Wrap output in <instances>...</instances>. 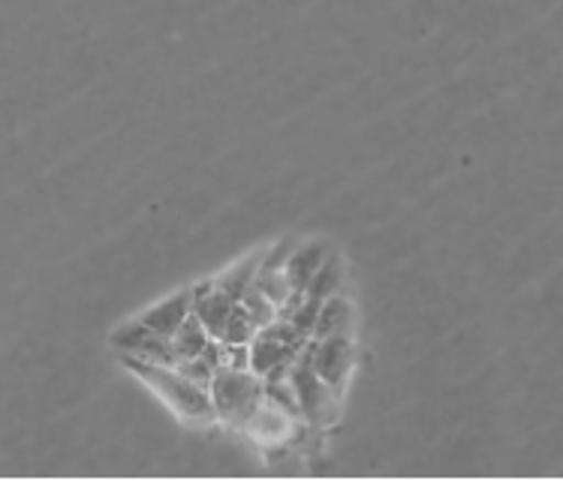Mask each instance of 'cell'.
I'll list each match as a JSON object with an SVG mask.
<instances>
[{"instance_id": "cell-1", "label": "cell", "mask_w": 563, "mask_h": 481, "mask_svg": "<svg viewBox=\"0 0 563 481\" xmlns=\"http://www.w3.org/2000/svg\"><path fill=\"white\" fill-rule=\"evenodd\" d=\"M121 365L133 373V377L161 398L169 410H173L185 424L194 427H206V424L218 422L214 413V401H211V389L185 377L178 367L154 365L139 356H121Z\"/></svg>"}, {"instance_id": "cell-2", "label": "cell", "mask_w": 563, "mask_h": 481, "mask_svg": "<svg viewBox=\"0 0 563 481\" xmlns=\"http://www.w3.org/2000/svg\"><path fill=\"white\" fill-rule=\"evenodd\" d=\"M208 389H211L218 422L235 427V430H242L253 410L265 401V379L253 370L220 367V370H214V379Z\"/></svg>"}, {"instance_id": "cell-3", "label": "cell", "mask_w": 563, "mask_h": 481, "mask_svg": "<svg viewBox=\"0 0 563 481\" xmlns=\"http://www.w3.org/2000/svg\"><path fill=\"white\" fill-rule=\"evenodd\" d=\"M289 382L299 398L301 418L311 430H329L341 415V398L329 389V382L317 373L311 361L305 356L296 358V365L289 370Z\"/></svg>"}, {"instance_id": "cell-4", "label": "cell", "mask_w": 563, "mask_h": 481, "mask_svg": "<svg viewBox=\"0 0 563 481\" xmlns=\"http://www.w3.org/2000/svg\"><path fill=\"white\" fill-rule=\"evenodd\" d=\"M308 340L311 337H305L289 320H275L272 325L260 328V334L253 337L251 370L263 379L268 373H275V370H287L305 353Z\"/></svg>"}, {"instance_id": "cell-5", "label": "cell", "mask_w": 563, "mask_h": 481, "mask_svg": "<svg viewBox=\"0 0 563 481\" xmlns=\"http://www.w3.org/2000/svg\"><path fill=\"white\" fill-rule=\"evenodd\" d=\"M301 356L311 361V367L320 373L329 389L344 398L346 382L353 377L356 367V340L353 334H338V337H311Z\"/></svg>"}, {"instance_id": "cell-6", "label": "cell", "mask_w": 563, "mask_h": 481, "mask_svg": "<svg viewBox=\"0 0 563 481\" xmlns=\"http://www.w3.org/2000/svg\"><path fill=\"white\" fill-rule=\"evenodd\" d=\"M109 344L115 346L118 356H139L154 365H169L175 367L181 361L178 349H175L173 337H161L157 332H151L148 325H142L139 320L124 322L121 328L112 332Z\"/></svg>"}, {"instance_id": "cell-7", "label": "cell", "mask_w": 563, "mask_h": 481, "mask_svg": "<svg viewBox=\"0 0 563 481\" xmlns=\"http://www.w3.org/2000/svg\"><path fill=\"white\" fill-rule=\"evenodd\" d=\"M235 307H239V301L232 299L230 292H223L218 280H202L194 287V313L202 320L214 340H223Z\"/></svg>"}, {"instance_id": "cell-8", "label": "cell", "mask_w": 563, "mask_h": 481, "mask_svg": "<svg viewBox=\"0 0 563 481\" xmlns=\"http://www.w3.org/2000/svg\"><path fill=\"white\" fill-rule=\"evenodd\" d=\"M296 424H305V422L292 418V415L284 413L277 403H272L268 398H265V401L253 410L251 418L244 422L242 434L256 439L260 446H287L289 439H292Z\"/></svg>"}, {"instance_id": "cell-9", "label": "cell", "mask_w": 563, "mask_h": 481, "mask_svg": "<svg viewBox=\"0 0 563 481\" xmlns=\"http://www.w3.org/2000/svg\"><path fill=\"white\" fill-rule=\"evenodd\" d=\"M190 316H194V287L178 289L169 299L151 304L145 313H139L136 320L142 325H148L151 332H157L161 337H175Z\"/></svg>"}, {"instance_id": "cell-10", "label": "cell", "mask_w": 563, "mask_h": 481, "mask_svg": "<svg viewBox=\"0 0 563 481\" xmlns=\"http://www.w3.org/2000/svg\"><path fill=\"white\" fill-rule=\"evenodd\" d=\"M332 253L329 247L322 244V240H308V244H299L292 256H289L287 262V277H289V287L296 295H305L308 287H311V280L317 277V271L322 268V262L329 259Z\"/></svg>"}, {"instance_id": "cell-11", "label": "cell", "mask_w": 563, "mask_h": 481, "mask_svg": "<svg viewBox=\"0 0 563 481\" xmlns=\"http://www.w3.org/2000/svg\"><path fill=\"white\" fill-rule=\"evenodd\" d=\"M353 304L344 292H338L329 301L320 304V316H317V328L313 337H338V334H353Z\"/></svg>"}, {"instance_id": "cell-12", "label": "cell", "mask_w": 563, "mask_h": 481, "mask_svg": "<svg viewBox=\"0 0 563 481\" xmlns=\"http://www.w3.org/2000/svg\"><path fill=\"white\" fill-rule=\"evenodd\" d=\"M263 256H265V250L244 256L242 262L232 265L230 271H223V275L214 277V280H218V287L223 289V292H230L235 301H242L244 295H247V292L256 287V277H260V265H263Z\"/></svg>"}, {"instance_id": "cell-13", "label": "cell", "mask_w": 563, "mask_h": 481, "mask_svg": "<svg viewBox=\"0 0 563 481\" xmlns=\"http://www.w3.org/2000/svg\"><path fill=\"white\" fill-rule=\"evenodd\" d=\"M341 283H344V268H341V256H329L325 262H322V268L317 271V277L311 280V287H308V299L313 301V304H322V301H329L332 295H338L341 292Z\"/></svg>"}, {"instance_id": "cell-14", "label": "cell", "mask_w": 563, "mask_h": 481, "mask_svg": "<svg viewBox=\"0 0 563 481\" xmlns=\"http://www.w3.org/2000/svg\"><path fill=\"white\" fill-rule=\"evenodd\" d=\"M211 340H214V337L208 334V328L202 325V320H199L196 313L181 325V332L173 337L175 349H178V356L181 358H199L206 353Z\"/></svg>"}, {"instance_id": "cell-15", "label": "cell", "mask_w": 563, "mask_h": 481, "mask_svg": "<svg viewBox=\"0 0 563 481\" xmlns=\"http://www.w3.org/2000/svg\"><path fill=\"white\" fill-rule=\"evenodd\" d=\"M260 334V325H256V320H253L251 313L244 310V304H239L235 307V313H232L230 325H227V334H223V344H253V337Z\"/></svg>"}]
</instances>
